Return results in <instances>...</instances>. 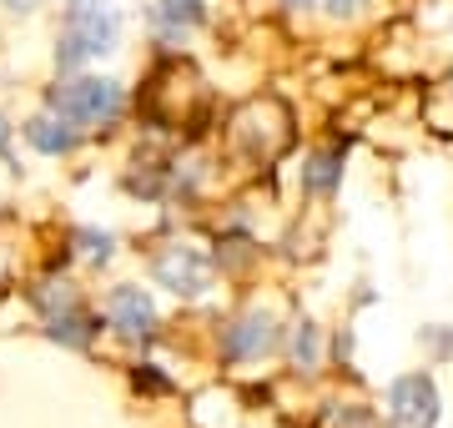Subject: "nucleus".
<instances>
[{"label":"nucleus","instance_id":"1","mask_svg":"<svg viewBox=\"0 0 453 428\" xmlns=\"http://www.w3.org/2000/svg\"><path fill=\"white\" fill-rule=\"evenodd\" d=\"M121 46V11L116 0H61V31H56V71L76 76L81 66L111 56Z\"/></svg>","mask_w":453,"mask_h":428},{"label":"nucleus","instance_id":"2","mask_svg":"<svg viewBox=\"0 0 453 428\" xmlns=\"http://www.w3.org/2000/svg\"><path fill=\"white\" fill-rule=\"evenodd\" d=\"M46 106L65 121H76L81 132H111L127 116V86L111 76H65L46 91Z\"/></svg>","mask_w":453,"mask_h":428},{"label":"nucleus","instance_id":"3","mask_svg":"<svg viewBox=\"0 0 453 428\" xmlns=\"http://www.w3.org/2000/svg\"><path fill=\"white\" fill-rule=\"evenodd\" d=\"M151 282L172 297H207L217 282V257H207L192 242H166L151 252Z\"/></svg>","mask_w":453,"mask_h":428},{"label":"nucleus","instance_id":"4","mask_svg":"<svg viewBox=\"0 0 453 428\" xmlns=\"http://www.w3.org/2000/svg\"><path fill=\"white\" fill-rule=\"evenodd\" d=\"M282 323H277L267 308H242L237 317H226L222 332H217V353L226 363H262L267 353L282 348Z\"/></svg>","mask_w":453,"mask_h":428},{"label":"nucleus","instance_id":"5","mask_svg":"<svg viewBox=\"0 0 453 428\" xmlns=\"http://www.w3.org/2000/svg\"><path fill=\"white\" fill-rule=\"evenodd\" d=\"M383 418L393 428H434L438 413H443V398H438V383L428 373H403V378L388 383V398H383Z\"/></svg>","mask_w":453,"mask_h":428},{"label":"nucleus","instance_id":"6","mask_svg":"<svg viewBox=\"0 0 453 428\" xmlns=\"http://www.w3.org/2000/svg\"><path fill=\"white\" fill-rule=\"evenodd\" d=\"M157 302L146 287L136 282H116L111 293H106V328L121 338V343H151L157 338Z\"/></svg>","mask_w":453,"mask_h":428},{"label":"nucleus","instance_id":"7","mask_svg":"<svg viewBox=\"0 0 453 428\" xmlns=\"http://www.w3.org/2000/svg\"><path fill=\"white\" fill-rule=\"evenodd\" d=\"M20 136L31 141V151H41V157H76L86 141V132L76 126V121H65V116H56L46 106V111H35L20 121Z\"/></svg>","mask_w":453,"mask_h":428},{"label":"nucleus","instance_id":"8","mask_svg":"<svg viewBox=\"0 0 453 428\" xmlns=\"http://www.w3.org/2000/svg\"><path fill=\"white\" fill-rule=\"evenodd\" d=\"M146 20H151V35H157L162 46H181V41L207 20V0H151Z\"/></svg>","mask_w":453,"mask_h":428},{"label":"nucleus","instance_id":"9","mask_svg":"<svg viewBox=\"0 0 453 428\" xmlns=\"http://www.w3.org/2000/svg\"><path fill=\"white\" fill-rule=\"evenodd\" d=\"M46 338L61 348H76V353H86V348L101 338V313H91L86 302H71V308H61V313L46 317Z\"/></svg>","mask_w":453,"mask_h":428},{"label":"nucleus","instance_id":"10","mask_svg":"<svg viewBox=\"0 0 453 428\" xmlns=\"http://www.w3.org/2000/svg\"><path fill=\"white\" fill-rule=\"evenodd\" d=\"M297 181H303L308 197H333L342 187V147H318L308 162H303Z\"/></svg>","mask_w":453,"mask_h":428},{"label":"nucleus","instance_id":"11","mask_svg":"<svg viewBox=\"0 0 453 428\" xmlns=\"http://www.w3.org/2000/svg\"><path fill=\"white\" fill-rule=\"evenodd\" d=\"M288 353H292V368L297 373H318V363H323V338H318V323H297L288 338Z\"/></svg>","mask_w":453,"mask_h":428},{"label":"nucleus","instance_id":"12","mask_svg":"<svg viewBox=\"0 0 453 428\" xmlns=\"http://www.w3.org/2000/svg\"><path fill=\"white\" fill-rule=\"evenodd\" d=\"M26 297H31V308H35L41 317L61 313V308H71V302H81V293H76V287H71L65 278H41Z\"/></svg>","mask_w":453,"mask_h":428},{"label":"nucleus","instance_id":"13","mask_svg":"<svg viewBox=\"0 0 453 428\" xmlns=\"http://www.w3.org/2000/svg\"><path fill=\"white\" fill-rule=\"evenodd\" d=\"M71 242L81 248L86 263H96V267L116 257V237H111V232H101V227H76V232H71Z\"/></svg>","mask_w":453,"mask_h":428},{"label":"nucleus","instance_id":"14","mask_svg":"<svg viewBox=\"0 0 453 428\" xmlns=\"http://www.w3.org/2000/svg\"><path fill=\"white\" fill-rule=\"evenodd\" d=\"M131 383H136V394H172V388H177V383L162 373V363H136Z\"/></svg>","mask_w":453,"mask_h":428},{"label":"nucleus","instance_id":"15","mask_svg":"<svg viewBox=\"0 0 453 428\" xmlns=\"http://www.w3.org/2000/svg\"><path fill=\"white\" fill-rule=\"evenodd\" d=\"M323 11L333 20H353V16H363V11H368V0H323Z\"/></svg>","mask_w":453,"mask_h":428},{"label":"nucleus","instance_id":"16","mask_svg":"<svg viewBox=\"0 0 453 428\" xmlns=\"http://www.w3.org/2000/svg\"><path fill=\"white\" fill-rule=\"evenodd\" d=\"M11 141H16V126H11V116L0 111V157H11Z\"/></svg>","mask_w":453,"mask_h":428},{"label":"nucleus","instance_id":"17","mask_svg":"<svg viewBox=\"0 0 453 428\" xmlns=\"http://www.w3.org/2000/svg\"><path fill=\"white\" fill-rule=\"evenodd\" d=\"M0 5H5L11 16H31V11H35V5H41V0H0Z\"/></svg>","mask_w":453,"mask_h":428},{"label":"nucleus","instance_id":"18","mask_svg":"<svg viewBox=\"0 0 453 428\" xmlns=\"http://www.w3.org/2000/svg\"><path fill=\"white\" fill-rule=\"evenodd\" d=\"M277 5H282V11H292V16H297V11H312V5H323V0H277Z\"/></svg>","mask_w":453,"mask_h":428}]
</instances>
